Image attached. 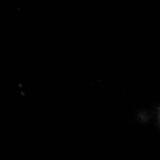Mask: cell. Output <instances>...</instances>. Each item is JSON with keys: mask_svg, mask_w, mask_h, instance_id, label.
Here are the masks:
<instances>
[{"mask_svg": "<svg viewBox=\"0 0 160 160\" xmlns=\"http://www.w3.org/2000/svg\"><path fill=\"white\" fill-rule=\"evenodd\" d=\"M158 119H159V124H160V108H159V112H158Z\"/></svg>", "mask_w": 160, "mask_h": 160, "instance_id": "1", "label": "cell"}]
</instances>
